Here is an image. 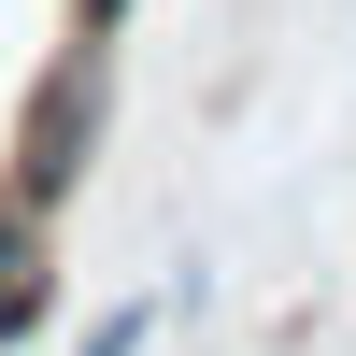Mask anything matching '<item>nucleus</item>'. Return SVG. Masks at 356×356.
I'll return each instance as SVG.
<instances>
[{
	"instance_id": "nucleus-2",
	"label": "nucleus",
	"mask_w": 356,
	"mask_h": 356,
	"mask_svg": "<svg viewBox=\"0 0 356 356\" xmlns=\"http://www.w3.org/2000/svg\"><path fill=\"white\" fill-rule=\"evenodd\" d=\"M43 300H57V271H43V200L0 186V342L43 328Z\"/></svg>"
},
{
	"instance_id": "nucleus-1",
	"label": "nucleus",
	"mask_w": 356,
	"mask_h": 356,
	"mask_svg": "<svg viewBox=\"0 0 356 356\" xmlns=\"http://www.w3.org/2000/svg\"><path fill=\"white\" fill-rule=\"evenodd\" d=\"M86 143H100V43H72L43 86H29V114H15V200L57 214V186L86 171Z\"/></svg>"
},
{
	"instance_id": "nucleus-3",
	"label": "nucleus",
	"mask_w": 356,
	"mask_h": 356,
	"mask_svg": "<svg viewBox=\"0 0 356 356\" xmlns=\"http://www.w3.org/2000/svg\"><path fill=\"white\" fill-rule=\"evenodd\" d=\"M143 328H157V314L129 300V314H100V328H86V356H143Z\"/></svg>"
},
{
	"instance_id": "nucleus-4",
	"label": "nucleus",
	"mask_w": 356,
	"mask_h": 356,
	"mask_svg": "<svg viewBox=\"0 0 356 356\" xmlns=\"http://www.w3.org/2000/svg\"><path fill=\"white\" fill-rule=\"evenodd\" d=\"M114 15H129V0H86V29H114Z\"/></svg>"
}]
</instances>
